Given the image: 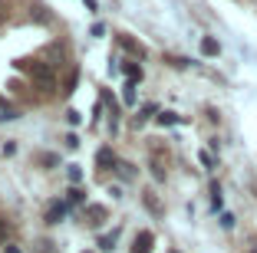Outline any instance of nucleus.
<instances>
[{
  "label": "nucleus",
  "instance_id": "1",
  "mask_svg": "<svg viewBox=\"0 0 257 253\" xmlns=\"http://www.w3.org/2000/svg\"><path fill=\"white\" fill-rule=\"evenodd\" d=\"M30 76L40 86H53V69L46 66V63H30Z\"/></svg>",
  "mask_w": 257,
  "mask_h": 253
},
{
  "label": "nucleus",
  "instance_id": "2",
  "mask_svg": "<svg viewBox=\"0 0 257 253\" xmlns=\"http://www.w3.org/2000/svg\"><path fill=\"white\" fill-rule=\"evenodd\" d=\"M152 243H155L152 230H142V233L136 237V246H132V253H152Z\"/></svg>",
  "mask_w": 257,
  "mask_h": 253
},
{
  "label": "nucleus",
  "instance_id": "3",
  "mask_svg": "<svg viewBox=\"0 0 257 253\" xmlns=\"http://www.w3.org/2000/svg\"><path fill=\"white\" fill-rule=\"evenodd\" d=\"M201 53H204V56H218V53H221L218 40H211V37H204V40H201Z\"/></svg>",
  "mask_w": 257,
  "mask_h": 253
},
{
  "label": "nucleus",
  "instance_id": "4",
  "mask_svg": "<svg viewBox=\"0 0 257 253\" xmlns=\"http://www.w3.org/2000/svg\"><path fill=\"white\" fill-rule=\"evenodd\" d=\"M63 214H66V204H53V207H50V214H46V223H60Z\"/></svg>",
  "mask_w": 257,
  "mask_h": 253
},
{
  "label": "nucleus",
  "instance_id": "5",
  "mask_svg": "<svg viewBox=\"0 0 257 253\" xmlns=\"http://www.w3.org/2000/svg\"><path fill=\"white\" fill-rule=\"evenodd\" d=\"M125 76H128V82H136V79H142V69H139L136 63H128V66H125Z\"/></svg>",
  "mask_w": 257,
  "mask_h": 253
},
{
  "label": "nucleus",
  "instance_id": "6",
  "mask_svg": "<svg viewBox=\"0 0 257 253\" xmlns=\"http://www.w3.org/2000/svg\"><path fill=\"white\" fill-rule=\"evenodd\" d=\"M159 122H162V125H175V122H178V115H175V112H162Z\"/></svg>",
  "mask_w": 257,
  "mask_h": 253
},
{
  "label": "nucleus",
  "instance_id": "7",
  "mask_svg": "<svg viewBox=\"0 0 257 253\" xmlns=\"http://www.w3.org/2000/svg\"><path fill=\"white\" fill-rule=\"evenodd\" d=\"M122 99H125L128 105L136 102V82H128V86H125V96H122Z\"/></svg>",
  "mask_w": 257,
  "mask_h": 253
},
{
  "label": "nucleus",
  "instance_id": "8",
  "mask_svg": "<svg viewBox=\"0 0 257 253\" xmlns=\"http://www.w3.org/2000/svg\"><path fill=\"white\" fill-rule=\"evenodd\" d=\"M7 233H10V223L0 217V243H7Z\"/></svg>",
  "mask_w": 257,
  "mask_h": 253
},
{
  "label": "nucleus",
  "instance_id": "9",
  "mask_svg": "<svg viewBox=\"0 0 257 253\" xmlns=\"http://www.w3.org/2000/svg\"><path fill=\"white\" fill-rule=\"evenodd\" d=\"M112 243H115V233H112V237H102V240H99V246H102V250H112Z\"/></svg>",
  "mask_w": 257,
  "mask_h": 253
},
{
  "label": "nucleus",
  "instance_id": "10",
  "mask_svg": "<svg viewBox=\"0 0 257 253\" xmlns=\"http://www.w3.org/2000/svg\"><path fill=\"white\" fill-rule=\"evenodd\" d=\"M89 217H96V223H99L102 217H106V210H102V207H89Z\"/></svg>",
  "mask_w": 257,
  "mask_h": 253
},
{
  "label": "nucleus",
  "instance_id": "11",
  "mask_svg": "<svg viewBox=\"0 0 257 253\" xmlns=\"http://www.w3.org/2000/svg\"><path fill=\"white\" fill-rule=\"evenodd\" d=\"M86 7H89V10H96V0H86Z\"/></svg>",
  "mask_w": 257,
  "mask_h": 253
},
{
  "label": "nucleus",
  "instance_id": "12",
  "mask_svg": "<svg viewBox=\"0 0 257 253\" xmlns=\"http://www.w3.org/2000/svg\"><path fill=\"white\" fill-rule=\"evenodd\" d=\"M7 253H20V250H17V246H7Z\"/></svg>",
  "mask_w": 257,
  "mask_h": 253
},
{
  "label": "nucleus",
  "instance_id": "13",
  "mask_svg": "<svg viewBox=\"0 0 257 253\" xmlns=\"http://www.w3.org/2000/svg\"><path fill=\"white\" fill-rule=\"evenodd\" d=\"M172 253H178V250H172Z\"/></svg>",
  "mask_w": 257,
  "mask_h": 253
}]
</instances>
